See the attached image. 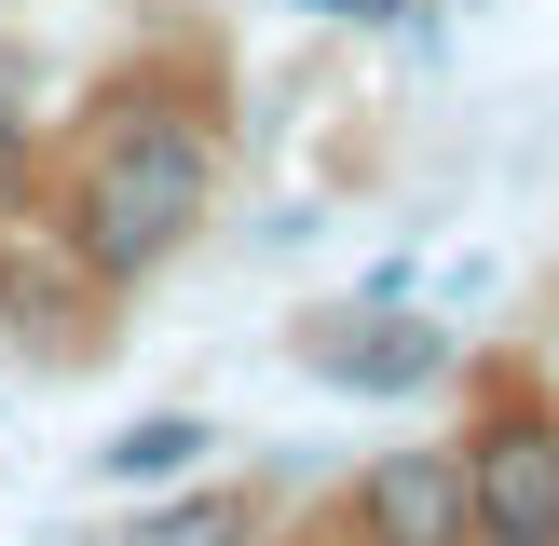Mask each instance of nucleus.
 <instances>
[{
    "label": "nucleus",
    "mask_w": 559,
    "mask_h": 546,
    "mask_svg": "<svg viewBox=\"0 0 559 546\" xmlns=\"http://www.w3.org/2000/svg\"><path fill=\"white\" fill-rule=\"evenodd\" d=\"M205 218V136L178 109H123L82 164V260L96 273H151L178 260V233Z\"/></svg>",
    "instance_id": "obj_1"
},
{
    "label": "nucleus",
    "mask_w": 559,
    "mask_h": 546,
    "mask_svg": "<svg viewBox=\"0 0 559 546\" xmlns=\"http://www.w3.org/2000/svg\"><path fill=\"white\" fill-rule=\"evenodd\" d=\"M464 491H478V533L491 546H559V437L546 424L464 437Z\"/></svg>",
    "instance_id": "obj_2"
},
{
    "label": "nucleus",
    "mask_w": 559,
    "mask_h": 546,
    "mask_svg": "<svg viewBox=\"0 0 559 546\" xmlns=\"http://www.w3.org/2000/svg\"><path fill=\"white\" fill-rule=\"evenodd\" d=\"M369 533H382V546H478L464 451H396V464L369 478Z\"/></svg>",
    "instance_id": "obj_3"
},
{
    "label": "nucleus",
    "mask_w": 559,
    "mask_h": 546,
    "mask_svg": "<svg viewBox=\"0 0 559 546\" xmlns=\"http://www.w3.org/2000/svg\"><path fill=\"white\" fill-rule=\"evenodd\" d=\"M342 396H409V382L437 369V328H396V314H369V328H328V342H300Z\"/></svg>",
    "instance_id": "obj_4"
},
{
    "label": "nucleus",
    "mask_w": 559,
    "mask_h": 546,
    "mask_svg": "<svg viewBox=\"0 0 559 546\" xmlns=\"http://www.w3.org/2000/svg\"><path fill=\"white\" fill-rule=\"evenodd\" d=\"M191 451H205V424H191V410H151V424H123L96 464H109L123 491H151V478H191Z\"/></svg>",
    "instance_id": "obj_5"
},
{
    "label": "nucleus",
    "mask_w": 559,
    "mask_h": 546,
    "mask_svg": "<svg viewBox=\"0 0 559 546\" xmlns=\"http://www.w3.org/2000/svg\"><path fill=\"white\" fill-rule=\"evenodd\" d=\"M246 533H260V506H246V491H191V506L136 519L123 546H246Z\"/></svg>",
    "instance_id": "obj_6"
},
{
    "label": "nucleus",
    "mask_w": 559,
    "mask_h": 546,
    "mask_svg": "<svg viewBox=\"0 0 559 546\" xmlns=\"http://www.w3.org/2000/svg\"><path fill=\"white\" fill-rule=\"evenodd\" d=\"M14 205H27V123L0 109V218H14Z\"/></svg>",
    "instance_id": "obj_7"
},
{
    "label": "nucleus",
    "mask_w": 559,
    "mask_h": 546,
    "mask_svg": "<svg viewBox=\"0 0 559 546\" xmlns=\"http://www.w3.org/2000/svg\"><path fill=\"white\" fill-rule=\"evenodd\" d=\"M300 14H355V27H409L424 0H300Z\"/></svg>",
    "instance_id": "obj_8"
}]
</instances>
